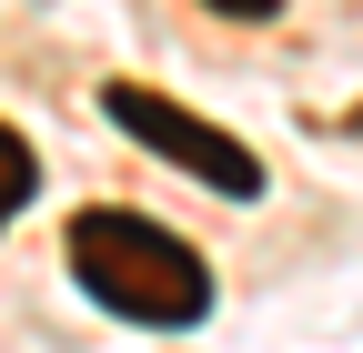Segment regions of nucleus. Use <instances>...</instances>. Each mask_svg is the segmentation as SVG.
<instances>
[{
    "label": "nucleus",
    "mask_w": 363,
    "mask_h": 353,
    "mask_svg": "<svg viewBox=\"0 0 363 353\" xmlns=\"http://www.w3.org/2000/svg\"><path fill=\"white\" fill-rule=\"evenodd\" d=\"M101 121H121L142 152H162V162H182L192 182H212L222 202H252L262 192V162L233 142V131H212L202 111H182V101H162L152 81H101Z\"/></svg>",
    "instance_id": "obj_2"
},
{
    "label": "nucleus",
    "mask_w": 363,
    "mask_h": 353,
    "mask_svg": "<svg viewBox=\"0 0 363 353\" xmlns=\"http://www.w3.org/2000/svg\"><path fill=\"white\" fill-rule=\"evenodd\" d=\"M71 273L91 283V303H111L121 323H152V333H182L212 313V262L192 242H172L162 223H142V212H81Z\"/></svg>",
    "instance_id": "obj_1"
},
{
    "label": "nucleus",
    "mask_w": 363,
    "mask_h": 353,
    "mask_svg": "<svg viewBox=\"0 0 363 353\" xmlns=\"http://www.w3.org/2000/svg\"><path fill=\"white\" fill-rule=\"evenodd\" d=\"M30 182H40V162H30V142H21V131L0 121V223H11V212L30 202Z\"/></svg>",
    "instance_id": "obj_3"
},
{
    "label": "nucleus",
    "mask_w": 363,
    "mask_h": 353,
    "mask_svg": "<svg viewBox=\"0 0 363 353\" xmlns=\"http://www.w3.org/2000/svg\"><path fill=\"white\" fill-rule=\"evenodd\" d=\"M212 11H233V21H272L283 0H212Z\"/></svg>",
    "instance_id": "obj_4"
}]
</instances>
